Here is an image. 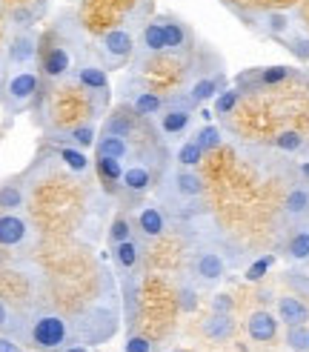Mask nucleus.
I'll list each match as a JSON object with an SVG mask.
<instances>
[{
    "label": "nucleus",
    "mask_w": 309,
    "mask_h": 352,
    "mask_svg": "<svg viewBox=\"0 0 309 352\" xmlns=\"http://www.w3.org/2000/svg\"><path fill=\"white\" fill-rule=\"evenodd\" d=\"M132 155V146L126 138L117 135H98L95 140V157H115V161H124Z\"/></svg>",
    "instance_id": "obj_26"
},
{
    "label": "nucleus",
    "mask_w": 309,
    "mask_h": 352,
    "mask_svg": "<svg viewBox=\"0 0 309 352\" xmlns=\"http://www.w3.org/2000/svg\"><path fill=\"white\" fill-rule=\"evenodd\" d=\"M240 100V89H223L218 98H215V115H229Z\"/></svg>",
    "instance_id": "obj_42"
},
{
    "label": "nucleus",
    "mask_w": 309,
    "mask_h": 352,
    "mask_svg": "<svg viewBox=\"0 0 309 352\" xmlns=\"http://www.w3.org/2000/svg\"><path fill=\"white\" fill-rule=\"evenodd\" d=\"M38 241L34 223L21 212H0V250H29Z\"/></svg>",
    "instance_id": "obj_7"
},
{
    "label": "nucleus",
    "mask_w": 309,
    "mask_h": 352,
    "mask_svg": "<svg viewBox=\"0 0 309 352\" xmlns=\"http://www.w3.org/2000/svg\"><path fill=\"white\" fill-rule=\"evenodd\" d=\"M163 32H166V55H175V58H183L192 52V32L189 26L175 14H163Z\"/></svg>",
    "instance_id": "obj_12"
},
{
    "label": "nucleus",
    "mask_w": 309,
    "mask_h": 352,
    "mask_svg": "<svg viewBox=\"0 0 309 352\" xmlns=\"http://www.w3.org/2000/svg\"><path fill=\"white\" fill-rule=\"evenodd\" d=\"M126 83L132 86V92L126 89V86H120V100H124L137 118H154V115H161L166 98H161L158 92L146 89V86H141L137 80H129L126 78Z\"/></svg>",
    "instance_id": "obj_11"
},
{
    "label": "nucleus",
    "mask_w": 309,
    "mask_h": 352,
    "mask_svg": "<svg viewBox=\"0 0 309 352\" xmlns=\"http://www.w3.org/2000/svg\"><path fill=\"white\" fill-rule=\"evenodd\" d=\"M98 49H100V55H103V63L117 69V66H124L129 58H135V38H132V32L124 29V26H115V29H106L100 34V41H98Z\"/></svg>",
    "instance_id": "obj_8"
},
{
    "label": "nucleus",
    "mask_w": 309,
    "mask_h": 352,
    "mask_svg": "<svg viewBox=\"0 0 309 352\" xmlns=\"http://www.w3.org/2000/svg\"><path fill=\"white\" fill-rule=\"evenodd\" d=\"M284 221L286 223H304L309 221V184H295L284 198Z\"/></svg>",
    "instance_id": "obj_17"
},
{
    "label": "nucleus",
    "mask_w": 309,
    "mask_h": 352,
    "mask_svg": "<svg viewBox=\"0 0 309 352\" xmlns=\"http://www.w3.org/2000/svg\"><path fill=\"white\" fill-rule=\"evenodd\" d=\"M95 164H98V172H100V178L106 181V184H120V178H124V161H115V157H95Z\"/></svg>",
    "instance_id": "obj_33"
},
{
    "label": "nucleus",
    "mask_w": 309,
    "mask_h": 352,
    "mask_svg": "<svg viewBox=\"0 0 309 352\" xmlns=\"http://www.w3.org/2000/svg\"><path fill=\"white\" fill-rule=\"evenodd\" d=\"M284 43H286V49H289L298 60H309V34L292 29L286 38H284Z\"/></svg>",
    "instance_id": "obj_36"
},
{
    "label": "nucleus",
    "mask_w": 309,
    "mask_h": 352,
    "mask_svg": "<svg viewBox=\"0 0 309 352\" xmlns=\"http://www.w3.org/2000/svg\"><path fill=\"white\" fill-rule=\"evenodd\" d=\"M229 267H232V261L223 255L218 246L203 243V246H195L192 258H189V278H192L198 287H215L223 280Z\"/></svg>",
    "instance_id": "obj_4"
},
{
    "label": "nucleus",
    "mask_w": 309,
    "mask_h": 352,
    "mask_svg": "<svg viewBox=\"0 0 309 352\" xmlns=\"http://www.w3.org/2000/svg\"><path fill=\"white\" fill-rule=\"evenodd\" d=\"M41 72L49 80H63L69 72H72V52H69L66 43L46 46L43 60H41Z\"/></svg>",
    "instance_id": "obj_15"
},
{
    "label": "nucleus",
    "mask_w": 309,
    "mask_h": 352,
    "mask_svg": "<svg viewBox=\"0 0 309 352\" xmlns=\"http://www.w3.org/2000/svg\"><path fill=\"white\" fill-rule=\"evenodd\" d=\"M178 307L183 312H195L198 309V284L189 275L178 280Z\"/></svg>",
    "instance_id": "obj_31"
},
{
    "label": "nucleus",
    "mask_w": 309,
    "mask_h": 352,
    "mask_svg": "<svg viewBox=\"0 0 309 352\" xmlns=\"http://www.w3.org/2000/svg\"><path fill=\"white\" fill-rule=\"evenodd\" d=\"M278 321L286 327H301L309 321V307L304 304V298L295 292H286L278 298Z\"/></svg>",
    "instance_id": "obj_19"
},
{
    "label": "nucleus",
    "mask_w": 309,
    "mask_h": 352,
    "mask_svg": "<svg viewBox=\"0 0 309 352\" xmlns=\"http://www.w3.org/2000/svg\"><path fill=\"white\" fill-rule=\"evenodd\" d=\"M132 129H135L132 115H126V112H115V115H109V118H106V123H103V132H100V135L129 138V135H132Z\"/></svg>",
    "instance_id": "obj_29"
},
{
    "label": "nucleus",
    "mask_w": 309,
    "mask_h": 352,
    "mask_svg": "<svg viewBox=\"0 0 309 352\" xmlns=\"http://www.w3.org/2000/svg\"><path fill=\"white\" fill-rule=\"evenodd\" d=\"M26 206V186L21 181L0 184V212H21Z\"/></svg>",
    "instance_id": "obj_28"
},
{
    "label": "nucleus",
    "mask_w": 309,
    "mask_h": 352,
    "mask_svg": "<svg viewBox=\"0 0 309 352\" xmlns=\"http://www.w3.org/2000/svg\"><path fill=\"white\" fill-rule=\"evenodd\" d=\"M278 318L269 312V309H255L249 312L247 318V336L255 341V344H272L278 338Z\"/></svg>",
    "instance_id": "obj_16"
},
{
    "label": "nucleus",
    "mask_w": 309,
    "mask_h": 352,
    "mask_svg": "<svg viewBox=\"0 0 309 352\" xmlns=\"http://www.w3.org/2000/svg\"><path fill=\"white\" fill-rule=\"evenodd\" d=\"M75 72V80L78 86L86 92V100H89V107L100 115L103 109L109 107V78H106V69H103L100 63H80L78 69H72Z\"/></svg>",
    "instance_id": "obj_6"
},
{
    "label": "nucleus",
    "mask_w": 309,
    "mask_h": 352,
    "mask_svg": "<svg viewBox=\"0 0 309 352\" xmlns=\"http://www.w3.org/2000/svg\"><path fill=\"white\" fill-rule=\"evenodd\" d=\"M63 352H86V344H72V346H66Z\"/></svg>",
    "instance_id": "obj_47"
},
{
    "label": "nucleus",
    "mask_w": 309,
    "mask_h": 352,
    "mask_svg": "<svg viewBox=\"0 0 309 352\" xmlns=\"http://www.w3.org/2000/svg\"><path fill=\"white\" fill-rule=\"evenodd\" d=\"M201 332L209 341H229L235 336V318H232V312H212L209 318H203L201 324Z\"/></svg>",
    "instance_id": "obj_22"
},
{
    "label": "nucleus",
    "mask_w": 309,
    "mask_h": 352,
    "mask_svg": "<svg viewBox=\"0 0 309 352\" xmlns=\"http://www.w3.org/2000/svg\"><path fill=\"white\" fill-rule=\"evenodd\" d=\"M206 184L195 169H186V166H175L163 172V178L158 184V198L161 204H169L172 209L178 212H192L195 204L203 198Z\"/></svg>",
    "instance_id": "obj_2"
},
{
    "label": "nucleus",
    "mask_w": 309,
    "mask_h": 352,
    "mask_svg": "<svg viewBox=\"0 0 309 352\" xmlns=\"http://www.w3.org/2000/svg\"><path fill=\"white\" fill-rule=\"evenodd\" d=\"M272 263H275V258H272V255L258 258L255 263H249V267H247L244 278H247V280H252V284H258V280H264V275L272 270Z\"/></svg>",
    "instance_id": "obj_41"
},
{
    "label": "nucleus",
    "mask_w": 309,
    "mask_h": 352,
    "mask_svg": "<svg viewBox=\"0 0 309 352\" xmlns=\"http://www.w3.org/2000/svg\"><path fill=\"white\" fill-rule=\"evenodd\" d=\"M72 321L58 309H29L21 318L17 341H26L41 352H63L66 346H72Z\"/></svg>",
    "instance_id": "obj_1"
},
{
    "label": "nucleus",
    "mask_w": 309,
    "mask_h": 352,
    "mask_svg": "<svg viewBox=\"0 0 309 352\" xmlns=\"http://www.w3.org/2000/svg\"><path fill=\"white\" fill-rule=\"evenodd\" d=\"M21 318L23 315H17L6 304V298H0V336H12V338L21 336Z\"/></svg>",
    "instance_id": "obj_30"
},
{
    "label": "nucleus",
    "mask_w": 309,
    "mask_h": 352,
    "mask_svg": "<svg viewBox=\"0 0 309 352\" xmlns=\"http://www.w3.org/2000/svg\"><path fill=\"white\" fill-rule=\"evenodd\" d=\"M284 255L292 263H309V221L298 223L295 230H292V235L284 246Z\"/></svg>",
    "instance_id": "obj_23"
},
{
    "label": "nucleus",
    "mask_w": 309,
    "mask_h": 352,
    "mask_svg": "<svg viewBox=\"0 0 309 352\" xmlns=\"http://www.w3.org/2000/svg\"><path fill=\"white\" fill-rule=\"evenodd\" d=\"M141 52L144 55H163L166 52V32L161 17H152L141 32Z\"/></svg>",
    "instance_id": "obj_24"
},
{
    "label": "nucleus",
    "mask_w": 309,
    "mask_h": 352,
    "mask_svg": "<svg viewBox=\"0 0 309 352\" xmlns=\"http://www.w3.org/2000/svg\"><path fill=\"white\" fill-rule=\"evenodd\" d=\"M135 226H137V232H141L146 241H158V238L166 235L169 221H166V212L158 204H146L144 209H137Z\"/></svg>",
    "instance_id": "obj_14"
},
{
    "label": "nucleus",
    "mask_w": 309,
    "mask_h": 352,
    "mask_svg": "<svg viewBox=\"0 0 309 352\" xmlns=\"http://www.w3.org/2000/svg\"><path fill=\"white\" fill-rule=\"evenodd\" d=\"M6 75H9V60H6V55H0V107H3V86H6Z\"/></svg>",
    "instance_id": "obj_46"
},
{
    "label": "nucleus",
    "mask_w": 309,
    "mask_h": 352,
    "mask_svg": "<svg viewBox=\"0 0 309 352\" xmlns=\"http://www.w3.org/2000/svg\"><path fill=\"white\" fill-rule=\"evenodd\" d=\"M281 280L284 284L295 292V295H301V298H309V272H304V270H286L284 275H281Z\"/></svg>",
    "instance_id": "obj_34"
},
{
    "label": "nucleus",
    "mask_w": 309,
    "mask_h": 352,
    "mask_svg": "<svg viewBox=\"0 0 309 352\" xmlns=\"http://www.w3.org/2000/svg\"><path fill=\"white\" fill-rule=\"evenodd\" d=\"M124 352H154V344L144 336H129L124 344Z\"/></svg>",
    "instance_id": "obj_43"
},
{
    "label": "nucleus",
    "mask_w": 309,
    "mask_h": 352,
    "mask_svg": "<svg viewBox=\"0 0 309 352\" xmlns=\"http://www.w3.org/2000/svg\"><path fill=\"white\" fill-rule=\"evenodd\" d=\"M261 34H269V38H286V34L292 32V17L286 12H261L255 17L252 23Z\"/></svg>",
    "instance_id": "obj_21"
},
{
    "label": "nucleus",
    "mask_w": 309,
    "mask_h": 352,
    "mask_svg": "<svg viewBox=\"0 0 309 352\" xmlns=\"http://www.w3.org/2000/svg\"><path fill=\"white\" fill-rule=\"evenodd\" d=\"M203 149L195 144V138L192 140H186V144H181L178 146V152H175V164L178 166H186V169H195L201 161H203Z\"/></svg>",
    "instance_id": "obj_32"
},
{
    "label": "nucleus",
    "mask_w": 309,
    "mask_h": 352,
    "mask_svg": "<svg viewBox=\"0 0 309 352\" xmlns=\"http://www.w3.org/2000/svg\"><path fill=\"white\" fill-rule=\"evenodd\" d=\"M275 146L284 149V152H301L304 149V135L295 132V129H286V132H281L278 138H275Z\"/></svg>",
    "instance_id": "obj_40"
},
{
    "label": "nucleus",
    "mask_w": 309,
    "mask_h": 352,
    "mask_svg": "<svg viewBox=\"0 0 309 352\" xmlns=\"http://www.w3.org/2000/svg\"><path fill=\"white\" fill-rule=\"evenodd\" d=\"M220 129L218 126H212V123H206L203 129H198L195 132V144L203 149V152H212V149H218L220 146Z\"/></svg>",
    "instance_id": "obj_38"
},
{
    "label": "nucleus",
    "mask_w": 309,
    "mask_h": 352,
    "mask_svg": "<svg viewBox=\"0 0 309 352\" xmlns=\"http://www.w3.org/2000/svg\"><path fill=\"white\" fill-rule=\"evenodd\" d=\"M292 75V69L289 66H269V69H255V80L261 83V86H272V83H281Z\"/></svg>",
    "instance_id": "obj_37"
},
{
    "label": "nucleus",
    "mask_w": 309,
    "mask_h": 352,
    "mask_svg": "<svg viewBox=\"0 0 309 352\" xmlns=\"http://www.w3.org/2000/svg\"><path fill=\"white\" fill-rule=\"evenodd\" d=\"M0 352H23V344L12 336H0Z\"/></svg>",
    "instance_id": "obj_44"
},
{
    "label": "nucleus",
    "mask_w": 309,
    "mask_h": 352,
    "mask_svg": "<svg viewBox=\"0 0 309 352\" xmlns=\"http://www.w3.org/2000/svg\"><path fill=\"white\" fill-rule=\"evenodd\" d=\"M41 55V34L34 29H17L12 34V41L6 46V60H9V69H26V66H34Z\"/></svg>",
    "instance_id": "obj_9"
},
{
    "label": "nucleus",
    "mask_w": 309,
    "mask_h": 352,
    "mask_svg": "<svg viewBox=\"0 0 309 352\" xmlns=\"http://www.w3.org/2000/svg\"><path fill=\"white\" fill-rule=\"evenodd\" d=\"M192 118H195V100L189 98V92L172 95V98H166L163 109L158 115V132L166 140L181 138L189 126H192Z\"/></svg>",
    "instance_id": "obj_5"
},
{
    "label": "nucleus",
    "mask_w": 309,
    "mask_h": 352,
    "mask_svg": "<svg viewBox=\"0 0 309 352\" xmlns=\"http://www.w3.org/2000/svg\"><path fill=\"white\" fill-rule=\"evenodd\" d=\"M169 352H183V349H169Z\"/></svg>",
    "instance_id": "obj_49"
},
{
    "label": "nucleus",
    "mask_w": 309,
    "mask_h": 352,
    "mask_svg": "<svg viewBox=\"0 0 309 352\" xmlns=\"http://www.w3.org/2000/svg\"><path fill=\"white\" fill-rule=\"evenodd\" d=\"M120 292H124V318H126V327L135 329L137 327V318H141V272H124L120 278Z\"/></svg>",
    "instance_id": "obj_13"
},
{
    "label": "nucleus",
    "mask_w": 309,
    "mask_h": 352,
    "mask_svg": "<svg viewBox=\"0 0 309 352\" xmlns=\"http://www.w3.org/2000/svg\"><path fill=\"white\" fill-rule=\"evenodd\" d=\"M286 349L289 352H309V327H289L286 329Z\"/></svg>",
    "instance_id": "obj_35"
},
{
    "label": "nucleus",
    "mask_w": 309,
    "mask_h": 352,
    "mask_svg": "<svg viewBox=\"0 0 309 352\" xmlns=\"http://www.w3.org/2000/svg\"><path fill=\"white\" fill-rule=\"evenodd\" d=\"M301 175H304L306 184H309V161H304V164H301Z\"/></svg>",
    "instance_id": "obj_48"
},
{
    "label": "nucleus",
    "mask_w": 309,
    "mask_h": 352,
    "mask_svg": "<svg viewBox=\"0 0 309 352\" xmlns=\"http://www.w3.org/2000/svg\"><path fill=\"white\" fill-rule=\"evenodd\" d=\"M223 89H227V75H223V69H218V72H212V75L198 78L186 92L195 100V107H201V103H206V100H215Z\"/></svg>",
    "instance_id": "obj_18"
},
{
    "label": "nucleus",
    "mask_w": 309,
    "mask_h": 352,
    "mask_svg": "<svg viewBox=\"0 0 309 352\" xmlns=\"http://www.w3.org/2000/svg\"><path fill=\"white\" fill-rule=\"evenodd\" d=\"M58 157L63 161V166H66L69 172L78 175V178H86V175L92 172V157L86 155V149H78V146L63 144V146L58 149Z\"/></svg>",
    "instance_id": "obj_27"
},
{
    "label": "nucleus",
    "mask_w": 309,
    "mask_h": 352,
    "mask_svg": "<svg viewBox=\"0 0 309 352\" xmlns=\"http://www.w3.org/2000/svg\"><path fill=\"white\" fill-rule=\"evenodd\" d=\"M212 312H232V298L229 295H215L212 298Z\"/></svg>",
    "instance_id": "obj_45"
},
{
    "label": "nucleus",
    "mask_w": 309,
    "mask_h": 352,
    "mask_svg": "<svg viewBox=\"0 0 309 352\" xmlns=\"http://www.w3.org/2000/svg\"><path fill=\"white\" fill-rule=\"evenodd\" d=\"M132 238V221L126 215H117L112 223H109V243L117 246V243H124Z\"/></svg>",
    "instance_id": "obj_39"
},
{
    "label": "nucleus",
    "mask_w": 309,
    "mask_h": 352,
    "mask_svg": "<svg viewBox=\"0 0 309 352\" xmlns=\"http://www.w3.org/2000/svg\"><path fill=\"white\" fill-rule=\"evenodd\" d=\"M41 92V72L34 66L26 69H9L6 75V86H3V109L9 118L23 115L34 98Z\"/></svg>",
    "instance_id": "obj_3"
},
{
    "label": "nucleus",
    "mask_w": 309,
    "mask_h": 352,
    "mask_svg": "<svg viewBox=\"0 0 309 352\" xmlns=\"http://www.w3.org/2000/svg\"><path fill=\"white\" fill-rule=\"evenodd\" d=\"M154 181H158V172H154V166H152V149H149V152H141L137 161H132L124 169L120 186H124L129 195H146V192L154 186Z\"/></svg>",
    "instance_id": "obj_10"
},
{
    "label": "nucleus",
    "mask_w": 309,
    "mask_h": 352,
    "mask_svg": "<svg viewBox=\"0 0 309 352\" xmlns=\"http://www.w3.org/2000/svg\"><path fill=\"white\" fill-rule=\"evenodd\" d=\"M112 258H115V267L120 270V275L124 272H141V261H144V246L137 243L135 238L124 241L112 246Z\"/></svg>",
    "instance_id": "obj_20"
},
{
    "label": "nucleus",
    "mask_w": 309,
    "mask_h": 352,
    "mask_svg": "<svg viewBox=\"0 0 309 352\" xmlns=\"http://www.w3.org/2000/svg\"><path fill=\"white\" fill-rule=\"evenodd\" d=\"M55 140H63V144L78 146V149H95L98 129H95V123H78V126H72V129L58 132Z\"/></svg>",
    "instance_id": "obj_25"
}]
</instances>
